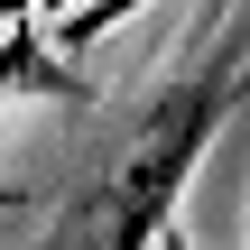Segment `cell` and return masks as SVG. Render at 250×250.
I'll list each match as a JSON object with an SVG mask.
<instances>
[{"label": "cell", "mask_w": 250, "mask_h": 250, "mask_svg": "<svg viewBox=\"0 0 250 250\" xmlns=\"http://www.w3.org/2000/svg\"><path fill=\"white\" fill-rule=\"evenodd\" d=\"M241 93H250V46H241V28H232V0H223V9H213V37L186 56V74H176L167 93H148V102L130 111V139H121L111 167L56 213L46 250H148L167 232L186 176L204 167V148H213V130L232 121Z\"/></svg>", "instance_id": "obj_1"}, {"label": "cell", "mask_w": 250, "mask_h": 250, "mask_svg": "<svg viewBox=\"0 0 250 250\" xmlns=\"http://www.w3.org/2000/svg\"><path fill=\"white\" fill-rule=\"evenodd\" d=\"M9 102H93V83H83V65H65L56 46H46V28H0V111Z\"/></svg>", "instance_id": "obj_2"}, {"label": "cell", "mask_w": 250, "mask_h": 250, "mask_svg": "<svg viewBox=\"0 0 250 250\" xmlns=\"http://www.w3.org/2000/svg\"><path fill=\"white\" fill-rule=\"evenodd\" d=\"M130 9H139V0H74V9H56V19H46V46H56V56L74 65V56H83L93 37H111V28H121Z\"/></svg>", "instance_id": "obj_3"}, {"label": "cell", "mask_w": 250, "mask_h": 250, "mask_svg": "<svg viewBox=\"0 0 250 250\" xmlns=\"http://www.w3.org/2000/svg\"><path fill=\"white\" fill-rule=\"evenodd\" d=\"M9 204H28V195H19V186H0V213H9Z\"/></svg>", "instance_id": "obj_4"}]
</instances>
